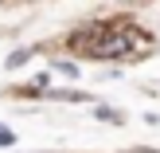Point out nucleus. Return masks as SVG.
<instances>
[{"mask_svg": "<svg viewBox=\"0 0 160 153\" xmlns=\"http://www.w3.org/2000/svg\"><path fill=\"white\" fill-rule=\"evenodd\" d=\"M98 118H102V122H113V126H121V122H125L121 110H109V106H98Z\"/></svg>", "mask_w": 160, "mask_h": 153, "instance_id": "f257e3e1", "label": "nucleus"}, {"mask_svg": "<svg viewBox=\"0 0 160 153\" xmlns=\"http://www.w3.org/2000/svg\"><path fill=\"white\" fill-rule=\"evenodd\" d=\"M28 59H31V51H12L8 55V67H23Z\"/></svg>", "mask_w": 160, "mask_h": 153, "instance_id": "f03ea898", "label": "nucleus"}, {"mask_svg": "<svg viewBox=\"0 0 160 153\" xmlns=\"http://www.w3.org/2000/svg\"><path fill=\"white\" fill-rule=\"evenodd\" d=\"M12 141H16V134L8 130V126H0V145H12Z\"/></svg>", "mask_w": 160, "mask_h": 153, "instance_id": "7ed1b4c3", "label": "nucleus"}]
</instances>
